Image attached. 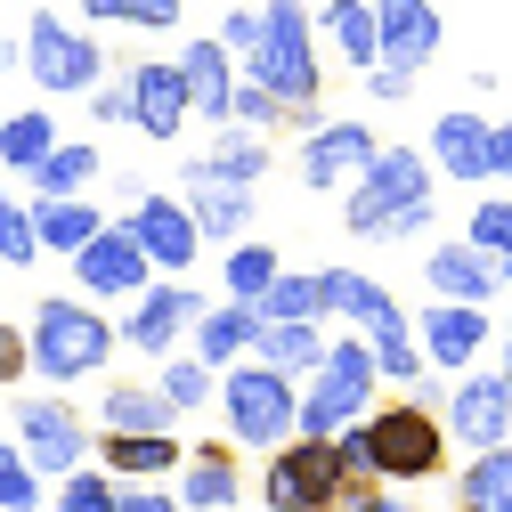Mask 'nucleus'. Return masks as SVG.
<instances>
[{
	"label": "nucleus",
	"instance_id": "obj_46",
	"mask_svg": "<svg viewBox=\"0 0 512 512\" xmlns=\"http://www.w3.org/2000/svg\"><path fill=\"white\" fill-rule=\"evenodd\" d=\"M82 106H90V122H106V131H122V122H131V82H98V90H82Z\"/></svg>",
	"mask_w": 512,
	"mask_h": 512
},
{
	"label": "nucleus",
	"instance_id": "obj_25",
	"mask_svg": "<svg viewBox=\"0 0 512 512\" xmlns=\"http://www.w3.org/2000/svg\"><path fill=\"white\" fill-rule=\"evenodd\" d=\"M309 25H317V57H334L342 74L374 66V0H326V9H309Z\"/></svg>",
	"mask_w": 512,
	"mask_h": 512
},
{
	"label": "nucleus",
	"instance_id": "obj_18",
	"mask_svg": "<svg viewBox=\"0 0 512 512\" xmlns=\"http://www.w3.org/2000/svg\"><path fill=\"white\" fill-rule=\"evenodd\" d=\"M447 25L431 0H374V66H399V74H423L439 57Z\"/></svg>",
	"mask_w": 512,
	"mask_h": 512
},
{
	"label": "nucleus",
	"instance_id": "obj_47",
	"mask_svg": "<svg viewBox=\"0 0 512 512\" xmlns=\"http://www.w3.org/2000/svg\"><path fill=\"white\" fill-rule=\"evenodd\" d=\"M114 512H179V496H171L163 480H122V496H114Z\"/></svg>",
	"mask_w": 512,
	"mask_h": 512
},
{
	"label": "nucleus",
	"instance_id": "obj_50",
	"mask_svg": "<svg viewBox=\"0 0 512 512\" xmlns=\"http://www.w3.org/2000/svg\"><path fill=\"white\" fill-rule=\"evenodd\" d=\"M350 512H415V504H407L391 480H374V488H358V496H350Z\"/></svg>",
	"mask_w": 512,
	"mask_h": 512
},
{
	"label": "nucleus",
	"instance_id": "obj_20",
	"mask_svg": "<svg viewBox=\"0 0 512 512\" xmlns=\"http://www.w3.org/2000/svg\"><path fill=\"white\" fill-rule=\"evenodd\" d=\"M90 464H106L114 480H171L187 464V439L179 431H98Z\"/></svg>",
	"mask_w": 512,
	"mask_h": 512
},
{
	"label": "nucleus",
	"instance_id": "obj_12",
	"mask_svg": "<svg viewBox=\"0 0 512 512\" xmlns=\"http://www.w3.org/2000/svg\"><path fill=\"white\" fill-rule=\"evenodd\" d=\"M90 415L74 407V399H57V391H41V399H17V447L33 456V472L41 480H66L74 464H90Z\"/></svg>",
	"mask_w": 512,
	"mask_h": 512
},
{
	"label": "nucleus",
	"instance_id": "obj_19",
	"mask_svg": "<svg viewBox=\"0 0 512 512\" xmlns=\"http://www.w3.org/2000/svg\"><path fill=\"white\" fill-rule=\"evenodd\" d=\"M179 488V512H236L244 504V472H236V447L228 439H204V447H187V464L171 472Z\"/></svg>",
	"mask_w": 512,
	"mask_h": 512
},
{
	"label": "nucleus",
	"instance_id": "obj_13",
	"mask_svg": "<svg viewBox=\"0 0 512 512\" xmlns=\"http://www.w3.org/2000/svg\"><path fill=\"white\" fill-rule=\"evenodd\" d=\"M415 350H423V366H439V374H464L480 350H496L488 301H423V309H415Z\"/></svg>",
	"mask_w": 512,
	"mask_h": 512
},
{
	"label": "nucleus",
	"instance_id": "obj_53",
	"mask_svg": "<svg viewBox=\"0 0 512 512\" xmlns=\"http://www.w3.org/2000/svg\"><path fill=\"white\" fill-rule=\"evenodd\" d=\"M496 350H504V358H496V374H504V382H512V334H504V342H496Z\"/></svg>",
	"mask_w": 512,
	"mask_h": 512
},
{
	"label": "nucleus",
	"instance_id": "obj_42",
	"mask_svg": "<svg viewBox=\"0 0 512 512\" xmlns=\"http://www.w3.org/2000/svg\"><path fill=\"white\" fill-rule=\"evenodd\" d=\"M228 122H244V131H277V90L236 74V98H228Z\"/></svg>",
	"mask_w": 512,
	"mask_h": 512
},
{
	"label": "nucleus",
	"instance_id": "obj_51",
	"mask_svg": "<svg viewBox=\"0 0 512 512\" xmlns=\"http://www.w3.org/2000/svg\"><path fill=\"white\" fill-rule=\"evenodd\" d=\"M488 179H512V122H488Z\"/></svg>",
	"mask_w": 512,
	"mask_h": 512
},
{
	"label": "nucleus",
	"instance_id": "obj_48",
	"mask_svg": "<svg viewBox=\"0 0 512 512\" xmlns=\"http://www.w3.org/2000/svg\"><path fill=\"white\" fill-rule=\"evenodd\" d=\"M431 220H439V204L423 196V204H407L391 228H382V244H423V236H431Z\"/></svg>",
	"mask_w": 512,
	"mask_h": 512
},
{
	"label": "nucleus",
	"instance_id": "obj_55",
	"mask_svg": "<svg viewBox=\"0 0 512 512\" xmlns=\"http://www.w3.org/2000/svg\"><path fill=\"white\" fill-rule=\"evenodd\" d=\"M309 512H350V504H309Z\"/></svg>",
	"mask_w": 512,
	"mask_h": 512
},
{
	"label": "nucleus",
	"instance_id": "obj_2",
	"mask_svg": "<svg viewBox=\"0 0 512 512\" xmlns=\"http://www.w3.org/2000/svg\"><path fill=\"white\" fill-rule=\"evenodd\" d=\"M382 391V374H374V342L366 334H334L326 358H317V374H301V407H293V431L301 439H334L342 423H358Z\"/></svg>",
	"mask_w": 512,
	"mask_h": 512
},
{
	"label": "nucleus",
	"instance_id": "obj_3",
	"mask_svg": "<svg viewBox=\"0 0 512 512\" xmlns=\"http://www.w3.org/2000/svg\"><path fill=\"white\" fill-rule=\"evenodd\" d=\"M293 407H301V382L261 366V358H236L220 366V423H228V447L244 456H269V447L293 439Z\"/></svg>",
	"mask_w": 512,
	"mask_h": 512
},
{
	"label": "nucleus",
	"instance_id": "obj_15",
	"mask_svg": "<svg viewBox=\"0 0 512 512\" xmlns=\"http://www.w3.org/2000/svg\"><path fill=\"white\" fill-rule=\"evenodd\" d=\"M374 147H382V139L366 131L358 114H342V122L326 114L317 131H301V163H293V171H301L309 196H334V187H350V179L366 171V155H374Z\"/></svg>",
	"mask_w": 512,
	"mask_h": 512
},
{
	"label": "nucleus",
	"instance_id": "obj_5",
	"mask_svg": "<svg viewBox=\"0 0 512 512\" xmlns=\"http://www.w3.org/2000/svg\"><path fill=\"white\" fill-rule=\"evenodd\" d=\"M244 74H252V82H269V90H277V106L326 90V57H317L309 0H269V9H261V41H252Z\"/></svg>",
	"mask_w": 512,
	"mask_h": 512
},
{
	"label": "nucleus",
	"instance_id": "obj_31",
	"mask_svg": "<svg viewBox=\"0 0 512 512\" xmlns=\"http://www.w3.org/2000/svg\"><path fill=\"white\" fill-rule=\"evenodd\" d=\"M456 512H512V439H504V447H480V456H464Z\"/></svg>",
	"mask_w": 512,
	"mask_h": 512
},
{
	"label": "nucleus",
	"instance_id": "obj_36",
	"mask_svg": "<svg viewBox=\"0 0 512 512\" xmlns=\"http://www.w3.org/2000/svg\"><path fill=\"white\" fill-rule=\"evenodd\" d=\"M155 391H163L179 415H204V407H212V391H220V374H212L204 358L171 350V358H155Z\"/></svg>",
	"mask_w": 512,
	"mask_h": 512
},
{
	"label": "nucleus",
	"instance_id": "obj_16",
	"mask_svg": "<svg viewBox=\"0 0 512 512\" xmlns=\"http://www.w3.org/2000/svg\"><path fill=\"white\" fill-rule=\"evenodd\" d=\"M131 131H147L155 147H171L187 122H196V106H187V74H179V57H139L131 74Z\"/></svg>",
	"mask_w": 512,
	"mask_h": 512
},
{
	"label": "nucleus",
	"instance_id": "obj_4",
	"mask_svg": "<svg viewBox=\"0 0 512 512\" xmlns=\"http://www.w3.org/2000/svg\"><path fill=\"white\" fill-rule=\"evenodd\" d=\"M366 456H374V480H391V488H415V480H439L447 472V423L431 407H415L399 391V407H366Z\"/></svg>",
	"mask_w": 512,
	"mask_h": 512
},
{
	"label": "nucleus",
	"instance_id": "obj_26",
	"mask_svg": "<svg viewBox=\"0 0 512 512\" xmlns=\"http://www.w3.org/2000/svg\"><path fill=\"white\" fill-rule=\"evenodd\" d=\"M326 342H334V326H326V317H261V334H252V358L301 382V374H317Z\"/></svg>",
	"mask_w": 512,
	"mask_h": 512
},
{
	"label": "nucleus",
	"instance_id": "obj_49",
	"mask_svg": "<svg viewBox=\"0 0 512 512\" xmlns=\"http://www.w3.org/2000/svg\"><path fill=\"white\" fill-rule=\"evenodd\" d=\"M407 90H415V74H399V66H366V98H374V106H399Z\"/></svg>",
	"mask_w": 512,
	"mask_h": 512
},
{
	"label": "nucleus",
	"instance_id": "obj_44",
	"mask_svg": "<svg viewBox=\"0 0 512 512\" xmlns=\"http://www.w3.org/2000/svg\"><path fill=\"white\" fill-rule=\"evenodd\" d=\"M25 374H33V350H25V326H17V317H0V391H17Z\"/></svg>",
	"mask_w": 512,
	"mask_h": 512
},
{
	"label": "nucleus",
	"instance_id": "obj_10",
	"mask_svg": "<svg viewBox=\"0 0 512 512\" xmlns=\"http://www.w3.org/2000/svg\"><path fill=\"white\" fill-rule=\"evenodd\" d=\"M447 447L456 456H480V447H504L512 439V382L496 366H464V374H447Z\"/></svg>",
	"mask_w": 512,
	"mask_h": 512
},
{
	"label": "nucleus",
	"instance_id": "obj_8",
	"mask_svg": "<svg viewBox=\"0 0 512 512\" xmlns=\"http://www.w3.org/2000/svg\"><path fill=\"white\" fill-rule=\"evenodd\" d=\"M309 504H342V456L334 439H285L261 464V512H309Z\"/></svg>",
	"mask_w": 512,
	"mask_h": 512
},
{
	"label": "nucleus",
	"instance_id": "obj_27",
	"mask_svg": "<svg viewBox=\"0 0 512 512\" xmlns=\"http://www.w3.org/2000/svg\"><path fill=\"white\" fill-rule=\"evenodd\" d=\"M317 293H326V326H350V334L382 326L399 309V293L382 277H366V269H317Z\"/></svg>",
	"mask_w": 512,
	"mask_h": 512
},
{
	"label": "nucleus",
	"instance_id": "obj_54",
	"mask_svg": "<svg viewBox=\"0 0 512 512\" xmlns=\"http://www.w3.org/2000/svg\"><path fill=\"white\" fill-rule=\"evenodd\" d=\"M496 277H504V293H512V252H496Z\"/></svg>",
	"mask_w": 512,
	"mask_h": 512
},
{
	"label": "nucleus",
	"instance_id": "obj_38",
	"mask_svg": "<svg viewBox=\"0 0 512 512\" xmlns=\"http://www.w3.org/2000/svg\"><path fill=\"white\" fill-rule=\"evenodd\" d=\"M114 496H122V480L106 464H74L66 480H49V512H114Z\"/></svg>",
	"mask_w": 512,
	"mask_h": 512
},
{
	"label": "nucleus",
	"instance_id": "obj_22",
	"mask_svg": "<svg viewBox=\"0 0 512 512\" xmlns=\"http://www.w3.org/2000/svg\"><path fill=\"white\" fill-rule=\"evenodd\" d=\"M423 285H431V301H496V293H504L496 252H480L472 236L431 244V252H423Z\"/></svg>",
	"mask_w": 512,
	"mask_h": 512
},
{
	"label": "nucleus",
	"instance_id": "obj_24",
	"mask_svg": "<svg viewBox=\"0 0 512 512\" xmlns=\"http://www.w3.org/2000/svg\"><path fill=\"white\" fill-rule=\"evenodd\" d=\"M179 74H187V106H196L212 131H228V98H236V57L204 33V41H179Z\"/></svg>",
	"mask_w": 512,
	"mask_h": 512
},
{
	"label": "nucleus",
	"instance_id": "obj_6",
	"mask_svg": "<svg viewBox=\"0 0 512 512\" xmlns=\"http://www.w3.org/2000/svg\"><path fill=\"white\" fill-rule=\"evenodd\" d=\"M431 187H439V179H431V155H423V147H374L366 171L342 187V228L366 236V244H382V228H391L407 204H423Z\"/></svg>",
	"mask_w": 512,
	"mask_h": 512
},
{
	"label": "nucleus",
	"instance_id": "obj_7",
	"mask_svg": "<svg viewBox=\"0 0 512 512\" xmlns=\"http://www.w3.org/2000/svg\"><path fill=\"white\" fill-rule=\"evenodd\" d=\"M25 74H33V90H49V98H82V90L106 82V49H98V33H82L74 17L33 9V17H25Z\"/></svg>",
	"mask_w": 512,
	"mask_h": 512
},
{
	"label": "nucleus",
	"instance_id": "obj_29",
	"mask_svg": "<svg viewBox=\"0 0 512 512\" xmlns=\"http://www.w3.org/2000/svg\"><path fill=\"white\" fill-rule=\"evenodd\" d=\"M98 171H106V155H98L90 139H57V147L25 171V204H33V196H90Z\"/></svg>",
	"mask_w": 512,
	"mask_h": 512
},
{
	"label": "nucleus",
	"instance_id": "obj_1",
	"mask_svg": "<svg viewBox=\"0 0 512 512\" xmlns=\"http://www.w3.org/2000/svg\"><path fill=\"white\" fill-rule=\"evenodd\" d=\"M25 350H33V382L49 391H82L90 374H106V358L122 350L114 317L82 293H41L33 317H25Z\"/></svg>",
	"mask_w": 512,
	"mask_h": 512
},
{
	"label": "nucleus",
	"instance_id": "obj_40",
	"mask_svg": "<svg viewBox=\"0 0 512 512\" xmlns=\"http://www.w3.org/2000/svg\"><path fill=\"white\" fill-rule=\"evenodd\" d=\"M33 261H41V236H33V204L0 187V269H17V277H25Z\"/></svg>",
	"mask_w": 512,
	"mask_h": 512
},
{
	"label": "nucleus",
	"instance_id": "obj_33",
	"mask_svg": "<svg viewBox=\"0 0 512 512\" xmlns=\"http://www.w3.org/2000/svg\"><path fill=\"white\" fill-rule=\"evenodd\" d=\"M57 139H66V131H57V114H49V106H17V114H0V171H17V179H25Z\"/></svg>",
	"mask_w": 512,
	"mask_h": 512
},
{
	"label": "nucleus",
	"instance_id": "obj_23",
	"mask_svg": "<svg viewBox=\"0 0 512 512\" xmlns=\"http://www.w3.org/2000/svg\"><path fill=\"white\" fill-rule=\"evenodd\" d=\"M252 334H261V309L252 301H228V293H212V309L187 326V358H204L212 374L220 366H236V358H252Z\"/></svg>",
	"mask_w": 512,
	"mask_h": 512
},
{
	"label": "nucleus",
	"instance_id": "obj_43",
	"mask_svg": "<svg viewBox=\"0 0 512 512\" xmlns=\"http://www.w3.org/2000/svg\"><path fill=\"white\" fill-rule=\"evenodd\" d=\"M472 244H480V252H512V196L472 204Z\"/></svg>",
	"mask_w": 512,
	"mask_h": 512
},
{
	"label": "nucleus",
	"instance_id": "obj_34",
	"mask_svg": "<svg viewBox=\"0 0 512 512\" xmlns=\"http://www.w3.org/2000/svg\"><path fill=\"white\" fill-rule=\"evenodd\" d=\"M277 269H285V261H277V244H261V236L220 244V293H228V301H261V285H269Z\"/></svg>",
	"mask_w": 512,
	"mask_h": 512
},
{
	"label": "nucleus",
	"instance_id": "obj_21",
	"mask_svg": "<svg viewBox=\"0 0 512 512\" xmlns=\"http://www.w3.org/2000/svg\"><path fill=\"white\" fill-rule=\"evenodd\" d=\"M431 179H456V187H480L488 179V114H472V106H447L439 122H431Z\"/></svg>",
	"mask_w": 512,
	"mask_h": 512
},
{
	"label": "nucleus",
	"instance_id": "obj_30",
	"mask_svg": "<svg viewBox=\"0 0 512 512\" xmlns=\"http://www.w3.org/2000/svg\"><path fill=\"white\" fill-rule=\"evenodd\" d=\"M106 220H114V212H98L90 196H33V236H41V252H57V261L82 252Z\"/></svg>",
	"mask_w": 512,
	"mask_h": 512
},
{
	"label": "nucleus",
	"instance_id": "obj_37",
	"mask_svg": "<svg viewBox=\"0 0 512 512\" xmlns=\"http://www.w3.org/2000/svg\"><path fill=\"white\" fill-rule=\"evenodd\" d=\"M187 0H82V25H139V33H179Z\"/></svg>",
	"mask_w": 512,
	"mask_h": 512
},
{
	"label": "nucleus",
	"instance_id": "obj_28",
	"mask_svg": "<svg viewBox=\"0 0 512 512\" xmlns=\"http://www.w3.org/2000/svg\"><path fill=\"white\" fill-rule=\"evenodd\" d=\"M90 431H179V407L155 391V382H106Z\"/></svg>",
	"mask_w": 512,
	"mask_h": 512
},
{
	"label": "nucleus",
	"instance_id": "obj_17",
	"mask_svg": "<svg viewBox=\"0 0 512 512\" xmlns=\"http://www.w3.org/2000/svg\"><path fill=\"white\" fill-rule=\"evenodd\" d=\"M179 196H187V220H196V236L220 252V244H236V236H252V187H236V179H212L196 155L179 163Z\"/></svg>",
	"mask_w": 512,
	"mask_h": 512
},
{
	"label": "nucleus",
	"instance_id": "obj_45",
	"mask_svg": "<svg viewBox=\"0 0 512 512\" xmlns=\"http://www.w3.org/2000/svg\"><path fill=\"white\" fill-rule=\"evenodd\" d=\"M212 41H220L228 57H252V41H261V9H228V17L212 25Z\"/></svg>",
	"mask_w": 512,
	"mask_h": 512
},
{
	"label": "nucleus",
	"instance_id": "obj_41",
	"mask_svg": "<svg viewBox=\"0 0 512 512\" xmlns=\"http://www.w3.org/2000/svg\"><path fill=\"white\" fill-rule=\"evenodd\" d=\"M252 309L261 317H326V293H317V277H301V269H277Z\"/></svg>",
	"mask_w": 512,
	"mask_h": 512
},
{
	"label": "nucleus",
	"instance_id": "obj_11",
	"mask_svg": "<svg viewBox=\"0 0 512 512\" xmlns=\"http://www.w3.org/2000/svg\"><path fill=\"white\" fill-rule=\"evenodd\" d=\"M212 309V285H155L147 277V293H131V317H122V350H139V358H171V350H187V326Z\"/></svg>",
	"mask_w": 512,
	"mask_h": 512
},
{
	"label": "nucleus",
	"instance_id": "obj_35",
	"mask_svg": "<svg viewBox=\"0 0 512 512\" xmlns=\"http://www.w3.org/2000/svg\"><path fill=\"white\" fill-rule=\"evenodd\" d=\"M366 342H374V374H382V382H399V391H407V382L423 374V350H415V317H407V301L382 317V326H366Z\"/></svg>",
	"mask_w": 512,
	"mask_h": 512
},
{
	"label": "nucleus",
	"instance_id": "obj_39",
	"mask_svg": "<svg viewBox=\"0 0 512 512\" xmlns=\"http://www.w3.org/2000/svg\"><path fill=\"white\" fill-rule=\"evenodd\" d=\"M41 504H49V480L33 472L17 439H0V512H41Z\"/></svg>",
	"mask_w": 512,
	"mask_h": 512
},
{
	"label": "nucleus",
	"instance_id": "obj_32",
	"mask_svg": "<svg viewBox=\"0 0 512 512\" xmlns=\"http://www.w3.org/2000/svg\"><path fill=\"white\" fill-rule=\"evenodd\" d=\"M212 179H236V187H261L269 179V131H244V122H228V131H212V155H196Z\"/></svg>",
	"mask_w": 512,
	"mask_h": 512
},
{
	"label": "nucleus",
	"instance_id": "obj_9",
	"mask_svg": "<svg viewBox=\"0 0 512 512\" xmlns=\"http://www.w3.org/2000/svg\"><path fill=\"white\" fill-rule=\"evenodd\" d=\"M114 220H122V236L147 252L155 277H187V269L204 261V236H196V220H187V196H179V187H147V196L122 204Z\"/></svg>",
	"mask_w": 512,
	"mask_h": 512
},
{
	"label": "nucleus",
	"instance_id": "obj_52",
	"mask_svg": "<svg viewBox=\"0 0 512 512\" xmlns=\"http://www.w3.org/2000/svg\"><path fill=\"white\" fill-rule=\"evenodd\" d=\"M17 66H25V41L9 33V41H0V74H17Z\"/></svg>",
	"mask_w": 512,
	"mask_h": 512
},
{
	"label": "nucleus",
	"instance_id": "obj_14",
	"mask_svg": "<svg viewBox=\"0 0 512 512\" xmlns=\"http://www.w3.org/2000/svg\"><path fill=\"white\" fill-rule=\"evenodd\" d=\"M74 261V285H82V301H98V309H114V301H131V293H147V252L122 236V220H106L82 252H66Z\"/></svg>",
	"mask_w": 512,
	"mask_h": 512
}]
</instances>
